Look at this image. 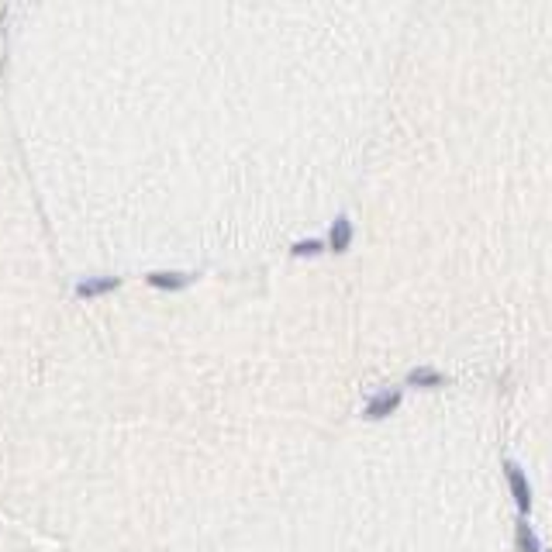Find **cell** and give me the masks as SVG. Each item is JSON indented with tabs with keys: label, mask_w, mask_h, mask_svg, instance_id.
Returning <instances> with one entry per match:
<instances>
[{
	"label": "cell",
	"mask_w": 552,
	"mask_h": 552,
	"mask_svg": "<svg viewBox=\"0 0 552 552\" xmlns=\"http://www.w3.org/2000/svg\"><path fill=\"white\" fill-rule=\"evenodd\" d=\"M504 480H507V487H511V497H514L518 511H522V518H525L528 511H531V483H528L525 470H522L514 459H504Z\"/></svg>",
	"instance_id": "cell-1"
},
{
	"label": "cell",
	"mask_w": 552,
	"mask_h": 552,
	"mask_svg": "<svg viewBox=\"0 0 552 552\" xmlns=\"http://www.w3.org/2000/svg\"><path fill=\"white\" fill-rule=\"evenodd\" d=\"M400 400H404V390H397V387L394 390H380L376 397H369L366 400V411H363V415H366L369 421H383L400 407Z\"/></svg>",
	"instance_id": "cell-2"
},
{
	"label": "cell",
	"mask_w": 552,
	"mask_h": 552,
	"mask_svg": "<svg viewBox=\"0 0 552 552\" xmlns=\"http://www.w3.org/2000/svg\"><path fill=\"white\" fill-rule=\"evenodd\" d=\"M352 235H356V228H352V221L345 218V214H339L335 221H332V232H328V249L332 252H349V245H352Z\"/></svg>",
	"instance_id": "cell-3"
},
{
	"label": "cell",
	"mask_w": 552,
	"mask_h": 552,
	"mask_svg": "<svg viewBox=\"0 0 552 552\" xmlns=\"http://www.w3.org/2000/svg\"><path fill=\"white\" fill-rule=\"evenodd\" d=\"M442 383H446V376L435 366H415L407 373V387H415V390H432V387H442Z\"/></svg>",
	"instance_id": "cell-4"
},
{
	"label": "cell",
	"mask_w": 552,
	"mask_h": 552,
	"mask_svg": "<svg viewBox=\"0 0 552 552\" xmlns=\"http://www.w3.org/2000/svg\"><path fill=\"white\" fill-rule=\"evenodd\" d=\"M118 287H121V280H118V276H104V280H83V283H77V293L86 300V297H104V293H114Z\"/></svg>",
	"instance_id": "cell-5"
},
{
	"label": "cell",
	"mask_w": 552,
	"mask_h": 552,
	"mask_svg": "<svg viewBox=\"0 0 552 552\" xmlns=\"http://www.w3.org/2000/svg\"><path fill=\"white\" fill-rule=\"evenodd\" d=\"M514 549L518 552H542V542H539L535 528L528 525L525 518H518V525H514Z\"/></svg>",
	"instance_id": "cell-6"
},
{
	"label": "cell",
	"mask_w": 552,
	"mask_h": 552,
	"mask_svg": "<svg viewBox=\"0 0 552 552\" xmlns=\"http://www.w3.org/2000/svg\"><path fill=\"white\" fill-rule=\"evenodd\" d=\"M149 283L156 290H184L190 283V273H152Z\"/></svg>",
	"instance_id": "cell-7"
},
{
	"label": "cell",
	"mask_w": 552,
	"mask_h": 552,
	"mask_svg": "<svg viewBox=\"0 0 552 552\" xmlns=\"http://www.w3.org/2000/svg\"><path fill=\"white\" fill-rule=\"evenodd\" d=\"M325 245H328V242H321V238H304V242L290 245V256H293V259H311V256H321Z\"/></svg>",
	"instance_id": "cell-8"
},
{
	"label": "cell",
	"mask_w": 552,
	"mask_h": 552,
	"mask_svg": "<svg viewBox=\"0 0 552 552\" xmlns=\"http://www.w3.org/2000/svg\"><path fill=\"white\" fill-rule=\"evenodd\" d=\"M542 552H552V549H542Z\"/></svg>",
	"instance_id": "cell-9"
}]
</instances>
